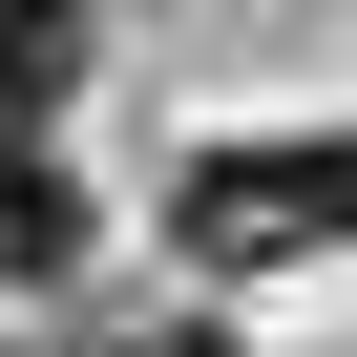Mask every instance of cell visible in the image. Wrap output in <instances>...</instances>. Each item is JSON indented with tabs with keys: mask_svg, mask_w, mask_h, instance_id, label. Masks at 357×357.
I'll use <instances>...</instances> for the list:
<instances>
[{
	"mask_svg": "<svg viewBox=\"0 0 357 357\" xmlns=\"http://www.w3.org/2000/svg\"><path fill=\"white\" fill-rule=\"evenodd\" d=\"M63 252H84V190L43 147H0V273H63Z\"/></svg>",
	"mask_w": 357,
	"mask_h": 357,
	"instance_id": "7a4b0ae2",
	"label": "cell"
},
{
	"mask_svg": "<svg viewBox=\"0 0 357 357\" xmlns=\"http://www.w3.org/2000/svg\"><path fill=\"white\" fill-rule=\"evenodd\" d=\"M168 231H190L211 273H273V252L357 231V126H336V147H190V190H168Z\"/></svg>",
	"mask_w": 357,
	"mask_h": 357,
	"instance_id": "6da1fadb",
	"label": "cell"
},
{
	"mask_svg": "<svg viewBox=\"0 0 357 357\" xmlns=\"http://www.w3.org/2000/svg\"><path fill=\"white\" fill-rule=\"evenodd\" d=\"M126 357H231V336H211V315H190V336H126Z\"/></svg>",
	"mask_w": 357,
	"mask_h": 357,
	"instance_id": "3957f363",
	"label": "cell"
}]
</instances>
